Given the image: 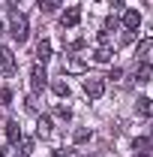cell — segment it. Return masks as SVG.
I'll return each mask as SVG.
<instances>
[{
  "label": "cell",
  "instance_id": "17",
  "mask_svg": "<svg viewBox=\"0 0 153 157\" xmlns=\"http://www.w3.org/2000/svg\"><path fill=\"white\" fill-rule=\"evenodd\" d=\"M30 148H33V142L21 136V157H27V154H30Z\"/></svg>",
  "mask_w": 153,
  "mask_h": 157
},
{
  "label": "cell",
  "instance_id": "11",
  "mask_svg": "<svg viewBox=\"0 0 153 157\" xmlns=\"http://www.w3.org/2000/svg\"><path fill=\"white\" fill-rule=\"evenodd\" d=\"M6 136H9V142L15 145V142H21V127L15 124V121H6Z\"/></svg>",
  "mask_w": 153,
  "mask_h": 157
},
{
  "label": "cell",
  "instance_id": "12",
  "mask_svg": "<svg viewBox=\"0 0 153 157\" xmlns=\"http://www.w3.org/2000/svg\"><path fill=\"white\" fill-rule=\"evenodd\" d=\"M138 82H153V63H141L138 67V73H135Z\"/></svg>",
  "mask_w": 153,
  "mask_h": 157
},
{
  "label": "cell",
  "instance_id": "14",
  "mask_svg": "<svg viewBox=\"0 0 153 157\" xmlns=\"http://www.w3.org/2000/svg\"><path fill=\"white\" fill-rule=\"evenodd\" d=\"M51 91H54L57 97H69V85H66L63 78H57V82H51Z\"/></svg>",
  "mask_w": 153,
  "mask_h": 157
},
{
  "label": "cell",
  "instance_id": "15",
  "mask_svg": "<svg viewBox=\"0 0 153 157\" xmlns=\"http://www.w3.org/2000/svg\"><path fill=\"white\" fill-rule=\"evenodd\" d=\"M153 145V139L150 136H141V139H135V151L138 154H147V148Z\"/></svg>",
  "mask_w": 153,
  "mask_h": 157
},
{
  "label": "cell",
  "instance_id": "20",
  "mask_svg": "<svg viewBox=\"0 0 153 157\" xmlns=\"http://www.w3.org/2000/svg\"><path fill=\"white\" fill-rule=\"evenodd\" d=\"M90 139V130H78L75 133V142H87Z\"/></svg>",
  "mask_w": 153,
  "mask_h": 157
},
{
  "label": "cell",
  "instance_id": "8",
  "mask_svg": "<svg viewBox=\"0 0 153 157\" xmlns=\"http://www.w3.org/2000/svg\"><path fill=\"white\" fill-rule=\"evenodd\" d=\"M84 70H87V67H84L81 58H72V55H69V58L63 60V73H84Z\"/></svg>",
  "mask_w": 153,
  "mask_h": 157
},
{
  "label": "cell",
  "instance_id": "9",
  "mask_svg": "<svg viewBox=\"0 0 153 157\" xmlns=\"http://www.w3.org/2000/svg\"><path fill=\"white\" fill-rule=\"evenodd\" d=\"M138 24H141V15H138L135 9H126V12H123V27H126V30H138Z\"/></svg>",
  "mask_w": 153,
  "mask_h": 157
},
{
  "label": "cell",
  "instance_id": "6",
  "mask_svg": "<svg viewBox=\"0 0 153 157\" xmlns=\"http://www.w3.org/2000/svg\"><path fill=\"white\" fill-rule=\"evenodd\" d=\"M78 21H81V9H78V6H69V9L60 15V27H75Z\"/></svg>",
  "mask_w": 153,
  "mask_h": 157
},
{
  "label": "cell",
  "instance_id": "10",
  "mask_svg": "<svg viewBox=\"0 0 153 157\" xmlns=\"http://www.w3.org/2000/svg\"><path fill=\"white\" fill-rule=\"evenodd\" d=\"M135 109H138V115L153 118V100H150V97H141L138 103H135Z\"/></svg>",
  "mask_w": 153,
  "mask_h": 157
},
{
  "label": "cell",
  "instance_id": "3",
  "mask_svg": "<svg viewBox=\"0 0 153 157\" xmlns=\"http://www.w3.org/2000/svg\"><path fill=\"white\" fill-rule=\"evenodd\" d=\"M84 94L90 100H99L102 94H105V82L99 76H90V78H84Z\"/></svg>",
  "mask_w": 153,
  "mask_h": 157
},
{
  "label": "cell",
  "instance_id": "18",
  "mask_svg": "<svg viewBox=\"0 0 153 157\" xmlns=\"http://www.w3.org/2000/svg\"><path fill=\"white\" fill-rule=\"evenodd\" d=\"M54 112H57L60 118H66V121H69V118H72V109H69V106H57V109H54Z\"/></svg>",
  "mask_w": 153,
  "mask_h": 157
},
{
  "label": "cell",
  "instance_id": "21",
  "mask_svg": "<svg viewBox=\"0 0 153 157\" xmlns=\"http://www.w3.org/2000/svg\"><path fill=\"white\" fill-rule=\"evenodd\" d=\"M0 100L9 106V103H12V91H6V88H3V91H0Z\"/></svg>",
  "mask_w": 153,
  "mask_h": 157
},
{
  "label": "cell",
  "instance_id": "1",
  "mask_svg": "<svg viewBox=\"0 0 153 157\" xmlns=\"http://www.w3.org/2000/svg\"><path fill=\"white\" fill-rule=\"evenodd\" d=\"M9 33H12V39H18V42H24V39L30 36V21H27L24 12H9Z\"/></svg>",
  "mask_w": 153,
  "mask_h": 157
},
{
  "label": "cell",
  "instance_id": "4",
  "mask_svg": "<svg viewBox=\"0 0 153 157\" xmlns=\"http://www.w3.org/2000/svg\"><path fill=\"white\" fill-rule=\"evenodd\" d=\"M45 85H48V76H45L42 63H36V67L30 70V91H33V94H39V91H45Z\"/></svg>",
  "mask_w": 153,
  "mask_h": 157
},
{
  "label": "cell",
  "instance_id": "16",
  "mask_svg": "<svg viewBox=\"0 0 153 157\" xmlns=\"http://www.w3.org/2000/svg\"><path fill=\"white\" fill-rule=\"evenodd\" d=\"M57 6H63V0H39V9H45V12H51Z\"/></svg>",
  "mask_w": 153,
  "mask_h": 157
},
{
  "label": "cell",
  "instance_id": "2",
  "mask_svg": "<svg viewBox=\"0 0 153 157\" xmlns=\"http://www.w3.org/2000/svg\"><path fill=\"white\" fill-rule=\"evenodd\" d=\"M15 70H18V63H15V55H12V48H0V76H15Z\"/></svg>",
  "mask_w": 153,
  "mask_h": 157
},
{
  "label": "cell",
  "instance_id": "19",
  "mask_svg": "<svg viewBox=\"0 0 153 157\" xmlns=\"http://www.w3.org/2000/svg\"><path fill=\"white\" fill-rule=\"evenodd\" d=\"M150 39H141V42H138V55H147V52H150Z\"/></svg>",
  "mask_w": 153,
  "mask_h": 157
},
{
  "label": "cell",
  "instance_id": "24",
  "mask_svg": "<svg viewBox=\"0 0 153 157\" xmlns=\"http://www.w3.org/2000/svg\"><path fill=\"white\" fill-rule=\"evenodd\" d=\"M111 6H123V0H111Z\"/></svg>",
  "mask_w": 153,
  "mask_h": 157
},
{
  "label": "cell",
  "instance_id": "13",
  "mask_svg": "<svg viewBox=\"0 0 153 157\" xmlns=\"http://www.w3.org/2000/svg\"><path fill=\"white\" fill-rule=\"evenodd\" d=\"M36 136H42V139L51 136V121H48V118H39V124H36Z\"/></svg>",
  "mask_w": 153,
  "mask_h": 157
},
{
  "label": "cell",
  "instance_id": "25",
  "mask_svg": "<svg viewBox=\"0 0 153 157\" xmlns=\"http://www.w3.org/2000/svg\"><path fill=\"white\" fill-rule=\"evenodd\" d=\"M138 157H147V154H138Z\"/></svg>",
  "mask_w": 153,
  "mask_h": 157
},
{
  "label": "cell",
  "instance_id": "7",
  "mask_svg": "<svg viewBox=\"0 0 153 157\" xmlns=\"http://www.w3.org/2000/svg\"><path fill=\"white\" fill-rule=\"evenodd\" d=\"M111 55H114V52H111V45H105V42H99L93 48V60L96 63H111Z\"/></svg>",
  "mask_w": 153,
  "mask_h": 157
},
{
  "label": "cell",
  "instance_id": "23",
  "mask_svg": "<svg viewBox=\"0 0 153 157\" xmlns=\"http://www.w3.org/2000/svg\"><path fill=\"white\" fill-rule=\"evenodd\" d=\"M105 30H117V18H105Z\"/></svg>",
  "mask_w": 153,
  "mask_h": 157
},
{
  "label": "cell",
  "instance_id": "5",
  "mask_svg": "<svg viewBox=\"0 0 153 157\" xmlns=\"http://www.w3.org/2000/svg\"><path fill=\"white\" fill-rule=\"evenodd\" d=\"M33 55H36V63H42V67H45V63L51 60V42H48V39H39L36 48H33Z\"/></svg>",
  "mask_w": 153,
  "mask_h": 157
},
{
  "label": "cell",
  "instance_id": "22",
  "mask_svg": "<svg viewBox=\"0 0 153 157\" xmlns=\"http://www.w3.org/2000/svg\"><path fill=\"white\" fill-rule=\"evenodd\" d=\"M51 157H78V154H75V151H63V148H60V151H54Z\"/></svg>",
  "mask_w": 153,
  "mask_h": 157
}]
</instances>
